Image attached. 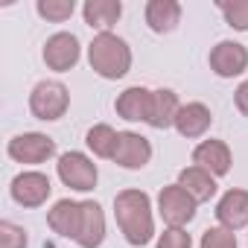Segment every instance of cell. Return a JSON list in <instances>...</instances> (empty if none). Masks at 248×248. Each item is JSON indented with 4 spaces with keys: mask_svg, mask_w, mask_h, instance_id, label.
I'll list each match as a JSON object with an SVG mask.
<instances>
[{
    "mask_svg": "<svg viewBox=\"0 0 248 248\" xmlns=\"http://www.w3.org/2000/svg\"><path fill=\"white\" fill-rule=\"evenodd\" d=\"M114 219L117 228L132 248H143L155 239V213L149 193L129 187L114 196Z\"/></svg>",
    "mask_w": 248,
    "mask_h": 248,
    "instance_id": "6da1fadb",
    "label": "cell"
},
{
    "mask_svg": "<svg viewBox=\"0 0 248 248\" xmlns=\"http://www.w3.org/2000/svg\"><path fill=\"white\" fill-rule=\"evenodd\" d=\"M88 64L96 76L117 82L132 70V47L126 38H120L114 32H99L88 44Z\"/></svg>",
    "mask_w": 248,
    "mask_h": 248,
    "instance_id": "7a4b0ae2",
    "label": "cell"
},
{
    "mask_svg": "<svg viewBox=\"0 0 248 248\" xmlns=\"http://www.w3.org/2000/svg\"><path fill=\"white\" fill-rule=\"evenodd\" d=\"M67 108H70V91L59 79H41L30 93V111L35 120H44V123L62 120Z\"/></svg>",
    "mask_w": 248,
    "mask_h": 248,
    "instance_id": "3957f363",
    "label": "cell"
},
{
    "mask_svg": "<svg viewBox=\"0 0 248 248\" xmlns=\"http://www.w3.org/2000/svg\"><path fill=\"white\" fill-rule=\"evenodd\" d=\"M56 172H59V181L64 187L76 190V193H91L96 187V181H99V170L85 152H64V155H59Z\"/></svg>",
    "mask_w": 248,
    "mask_h": 248,
    "instance_id": "277c9868",
    "label": "cell"
},
{
    "mask_svg": "<svg viewBox=\"0 0 248 248\" xmlns=\"http://www.w3.org/2000/svg\"><path fill=\"white\" fill-rule=\"evenodd\" d=\"M199 202L181 187V184H167L158 193V213L167 222V228H187L196 219Z\"/></svg>",
    "mask_w": 248,
    "mask_h": 248,
    "instance_id": "5b68a950",
    "label": "cell"
},
{
    "mask_svg": "<svg viewBox=\"0 0 248 248\" xmlns=\"http://www.w3.org/2000/svg\"><path fill=\"white\" fill-rule=\"evenodd\" d=\"M6 155L15 164H27V167L47 164L50 158H56V140L44 132H24L6 143Z\"/></svg>",
    "mask_w": 248,
    "mask_h": 248,
    "instance_id": "8992f818",
    "label": "cell"
},
{
    "mask_svg": "<svg viewBox=\"0 0 248 248\" xmlns=\"http://www.w3.org/2000/svg\"><path fill=\"white\" fill-rule=\"evenodd\" d=\"M50 193H53V184H50V178H47L44 172H38V170H24V172H18V175L12 178V184H9L12 202L21 204V207H27V210H35V207L47 204Z\"/></svg>",
    "mask_w": 248,
    "mask_h": 248,
    "instance_id": "52a82bcc",
    "label": "cell"
},
{
    "mask_svg": "<svg viewBox=\"0 0 248 248\" xmlns=\"http://www.w3.org/2000/svg\"><path fill=\"white\" fill-rule=\"evenodd\" d=\"M41 59L50 70L56 73H67L79 64L82 59V44L73 32H53L47 41H44V50H41Z\"/></svg>",
    "mask_w": 248,
    "mask_h": 248,
    "instance_id": "ba28073f",
    "label": "cell"
},
{
    "mask_svg": "<svg viewBox=\"0 0 248 248\" xmlns=\"http://www.w3.org/2000/svg\"><path fill=\"white\" fill-rule=\"evenodd\" d=\"M207 62L219 79H236L248 70V47L239 41H219L210 50Z\"/></svg>",
    "mask_w": 248,
    "mask_h": 248,
    "instance_id": "9c48e42d",
    "label": "cell"
},
{
    "mask_svg": "<svg viewBox=\"0 0 248 248\" xmlns=\"http://www.w3.org/2000/svg\"><path fill=\"white\" fill-rule=\"evenodd\" d=\"M111 161L123 170H143L152 161V143L140 132H120Z\"/></svg>",
    "mask_w": 248,
    "mask_h": 248,
    "instance_id": "30bf717a",
    "label": "cell"
},
{
    "mask_svg": "<svg viewBox=\"0 0 248 248\" xmlns=\"http://www.w3.org/2000/svg\"><path fill=\"white\" fill-rule=\"evenodd\" d=\"M216 222L233 233L248 228V190H242V187L225 190L222 199L216 202Z\"/></svg>",
    "mask_w": 248,
    "mask_h": 248,
    "instance_id": "8fae6325",
    "label": "cell"
},
{
    "mask_svg": "<svg viewBox=\"0 0 248 248\" xmlns=\"http://www.w3.org/2000/svg\"><path fill=\"white\" fill-rule=\"evenodd\" d=\"M193 164L202 167V170H207L213 178H222V175L231 172L233 155H231V146H228L225 140L210 138V140H202V143L193 149Z\"/></svg>",
    "mask_w": 248,
    "mask_h": 248,
    "instance_id": "7c38bea8",
    "label": "cell"
},
{
    "mask_svg": "<svg viewBox=\"0 0 248 248\" xmlns=\"http://www.w3.org/2000/svg\"><path fill=\"white\" fill-rule=\"evenodd\" d=\"M210 126H213V111L204 102H184L172 129L187 140H199L210 132Z\"/></svg>",
    "mask_w": 248,
    "mask_h": 248,
    "instance_id": "4fadbf2b",
    "label": "cell"
},
{
    "mask_svg": "<svg viewBox=\"0 0 248 248\" xmlns=\"http://www.w3.org/2000/svg\"><path fill=\"white\" fill-rule=\"evenodd\" d=\"M73 242L79 248H99L105 242V213L99 202H82V222Z\"/></svg>",
    "mask_w": 248,
    "mask_h": 248,
    "instance_id": "5bb4252c",
    "label": "cell"
},
{
    "mask_svg": "<svg viewBox=\"0 0 248 248\" xmlns=\"http://www.w3.org/2000/svg\"><path fill=\"white\" fill-rule=\"evenodd\" d=\"M149 105H152V91L143 88V85H132L114 99L117 117L129 120V123H146L149 120Z\"/></svg>",
    "mask_w": 248,
    "mask_h": 248,
    "instance_id": "9a60e30c",
    "label": "cell"
},
{
    "mask_svg": "<svg viewBox=\"0 0 248 248\" xmlns=\"http://www.w3.org/2000/svg\"><path fill=\"white\" fill-rule=\"evenodd\" d=\"M79 222H82V202L59 199V202L47 210V225L53 228V233H59V236H64V239H76Z\"/></svg>",
    "mask_w": 248,
    "mask_h": 248,
    "instance_id": "2e32d148",
    "label": "cell"
},
{
    "mask_svg": "<svg viewBox=\"0 0 248 248\" xmlns=\"http://www.w3.org/2000/svg\"><path fill=\"white\" fill-rule=\"evenodd\" d=\"M181 3L178 0H149L146 9H143V18H146V27L158 35H167L172 32L178 24H181Z\"/></svg>",
    "mask_w": 248,
    "mask_h": 248,
    "instance_id": "e0dca14e",
    "label": "cell"
},
{
    "mask_svg": "<svg viewBox=\"0 0 248 248\" xmlns=\"http://www.w3.org/2000/svg\"><path fill=\"white\" fill-rule=\"evenodd\" d=\"M178 111H181L178 93L170 91V88H158V91H152V105H149V120H146V126L164 132V129L175 126Z\"/></svg>",
    "mask_w": 248,
    "mask_h": 248,
    "instance_id": "ac0fdd59",
    "label": "cell"
},
{
    "mask_svg": "<svg viewBox=\"0 0 248 248\" xmlns=\"http://www.w3.org/2000/svg\"><path fill=\"white\" fill-rule=\"evenodd\" d=\"M123 15V3L120 0H88V3L82 6V18L91 30L99 32H111V27L120 21Z\"/></svg>",
    "mask_w": 248,
    "mask_h": 248,
    "instance_id": "d6986e66",
    "label": "cell"
},
{
    "mask_svg": "<svg viewBox=\"0 0 248 248\" xmlns=\"http://www.w3.org/2000/svg\"><path fill=\"white\" fill-rule=\"evenodd\" d=\"M175 184H181L199 204H202V202H210V199L216 196V190H219V187H216V178H213L207 170L196 167V164H193V167H184V170L178 172V181H175Z\"/></svg>",
    "mask_w": 248,
    "mask_h": 248,
    "instance_id": "ffe728a7",
    "label": "cell"
},
{
    "mask_svg": "<svg viewBox=\"0 0 248 248\" xmlns=\"http://www.w3.org/2000/svg\"><path fill=\"white\" fill-rule=\"evenodd\" d=\"M117 135H120V132H114L108 123H96V126H91L88 135H85V146H88L96 158L111 161V158H114V149H117Z\"/></svg>",
    "mask_w": 248,
    "mask_h": 248,
    "instance_id": "44dd1931",
    "label": "cell"
},
{
    "mask_svg": "<svg viewBox=\"0 0 248 248\" xmlns=\"http://www.w3.org/2000/svg\"><path fill=\"white\" fill-rule=\"evenodd\" d=\"M35 12H38L47 24H64V21L73 18L76 3H73V0H38V3H35Z\"/></svg>",
    "mask_w": 248,
    "mask_h": 248,
    "instance_id": "7402d4cb",
    "label": "cell"
},
{
    "mask_svg": "<svg viewBox=\"0 0 248 248\" xmlns=\"http://www.w3.org/2000/svg\"><path fill=\"white\" fill-rule=\"evenodd\" d=\"M225 24L236 32H248V0H222L216 3Z\"/></svg>",
    "mask_w": 248,
    "mask_h": 248,
    "instance_id": "603a6c76",
    "label": "cell"
},
{
    "mask_svg": "<svg viewBox=\"0 0 248 248\" xmlns=\"http://www.w3.org/2000/svg\"><path fill=\"white\" fill-rule=\"evenodd\" d=\"M199 248H239V245H236V233H233V231L216 225V228H207V231L202 233Z\"/></svg>",
    "mask_w": 248,
    "mask_h": 248,
    "instance_id": "cb8c5ba5",
    "label": "cell"
},
{
    "mask_svg": "<svg viewBox=\"0 0 248 248\" xmlns=\"http://www.w3.org/2000/svg\"><path fill=\"white\" fill-rule=\"evenodd\" d=\"M30 245V236L21 225L3 219L0 222V248H27Z\"/></svg>",
    "mask_w": 248,
    "mask_h": 248,
    "instance_id": "d4e9b609",
    "label": "cell"
},
{
    "mask_svg": "<svg viewBox=\"0 0 248 248\" xmlns=\"http://www.w3.org/2000/svg\"><path fill=\"white\" fill-rule=\"evenodd\" d=\"M155 248H193V236L184 228H167L164 233H158Z\"/></svg>",
    "mask_w": 248,
    "mask_h": 248,
    "instance_id": "484cf974",
    "label": "cell"
},
{
    "mask_svg": "<svg viewBox=\"0 0 248 248\" xmlns=\"http://www.w3.org/2000/svg\"><path fill=\"white\" fill-rule=\"evenodd\" d=\"M233 105H236V111H239L242 117H248V79L236 85V91H233Z\"/></svg>",
    "mask_w": 248,
    "mask_h": 248,
    "instance_id": "4316f807",
    "label": "cell"
}]
</instances>
